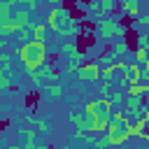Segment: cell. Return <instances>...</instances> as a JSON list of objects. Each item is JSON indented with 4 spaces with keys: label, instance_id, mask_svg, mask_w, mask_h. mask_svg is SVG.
Listing matches in <instances>:
<instances>
[{
    "label": "cell",
    "instance_id": "cell-10",
    "mask_svg": "<svg viewBox=\"0 0 149 149\" xmlns=\"http://www.w3.org/2000/svg\"><path fill=\"white\" fill-rule=\"evenodd\" d=\"M14 21L19 23V28H23V26L28 23V12H26V9H21V12H16V14H14Z\"/></svg>",
    "mask_w": 149,
    "mask_h": 149
},
{
    "label": "cell",
    "instance_id": "cell-17",
    "mask_svg": "<svg viewBox=\"0 0 149 149\" xmlns=\"http://www.w3.org/2000/svg\"><path fill=\"white\" fill-rule=\"evenodd\" d=\"M144 95H147V105H149V91H147V93H144Z\"/></svg>",
    "mask_w": 149,
    "mask_h": 149
},
{
    "label": "cell",
    "instance_id": "cell-16",
    "mask_svg": "<svg viewBox=\"0 0 149 149\" xmlns=\"http://www.w3.org/2000/svg\"><path fill=\"white\" fill-rule=\"evenodd\" d=\"M144 84H147V91H149V74H147V79H144Z\"/></svg>",
    "mask_w": 149,
    "mask_h": 149
},
{
    "label": "cell",
    "instance_id": "cell-4",
    "mask_svg": "<svg viewBox=\"0 0 149 149\" xmlns=\"http://www.w3.org/2000/svg\"><path fill=\"white\" fill-rule=\"evenodd\" d=\"M109 109H112V105H109V100H107V98H100V100L88 102V105H86V109H84V114H86V126H91V123H93V119L109 116Z\"/></svg>",
    "mask_w": 149,
    "mask_h": 149
},
{
    "label": "cell",
    "instance_id": "cell-2",
    "mask_svg": "<svg viewBox=\"0 0 149 149\" xmlns=\"http://www.w3.org/2000/svg\"><path fill=\"white\" fill-rule=\"evenodd\" d=\"M128 137H130V121L126 119L123 112H114L109 116V126H107V142L123 144Z\"/></svg>",
    "mask_w": 149,
    "mask_h": 149
},
{
    "label": "cell",
    "instance_id": "cell-14",
    "mask_svg": "<svg viewBox=\"0 0 149 149\" xmlns=\"http://www.w3.org/2000/svg\"><path fill=\"white\" fill-rule=\"evenodd\" d=\"M21 2H26L28 7H33V5H35V0H21Z\"/></svg>",
    "mask_w": 149,
    "mask_h": 149
},
{
    "label": "cell",
    "instance_id": "cell-5",
    "mask_svg": "<svg viewBox=\"0 0 149 149\" xmlns=\"http://www.w3.org/2000/svg\"><path fill=\"white\" fill-rule=\"evenodd\" d=\"M77 77H79L81 81H95V79L100 77V65H98V63H86V65H81V68L77 70Z\"/></svg>",
    "mask_w": 149,
    "mask_h": 149
},
{
    "label": "cell",
    "instance_id": "cell-7",
    "mask_svg": "<svg viewBox=\"0 0 149 149\" xmlns=\"http://www.w3.org/2000/svg\"><path fill=\"white\" fill-rule=\"evenodd\" d=\"M100 30H102L105 37H109V35H123V26H119V23H114V21H102Z\"/></svg>",
    "mask_w": 149,
    "mask_h": 149
},
{
    "label": "cell",
    "instance_id": "cell-15",
    "mask_svg": "<svg viewBox=\"0 0 149 149\" xmlns=\"http://www.w3.org/2000/svg\"><path fill=\"white\" fill-rule=\"evenodd\" d=\"M144 70H147V74H149V56H147V61H144Z\"/></svg>",
    "mask_w": 149,
    "mask_h": 149
},
{
    "label": "cell",
    "instance_id": "cell-3",
    "mask_svg": "<svg viewBox=\"0 0 149 149\" xmlns=\"http://www.w3.org/2000/svg\"><path fill=\"white\" fill-rule=\"evenodd\" d=\"M47 26H49L51 30H56L58 35H63V37H72V35H77V26H72L70 12L63 9V7H56V9L49 14Z\"/></svg>",
    "mask_w": 149,
    "mask_h": 149
},
{
    "label": "cell",
    "instance_id": "cell-11",
    "mask_svg": "<svg viewBox=\"0 0 149 149\" xmlns=\"http://www.w3.org/2000/svg\"><path fill=\"white\" fill-rule=\"evenodd\" d=\"M47 91H49V95H51V98H58V95H61V93H63V88H61V86H58V84H51V86H49V88H47Z\"/></svg>",
    "mask_w": 149,
    "mask_h": 149
},
{
    "label": "cell",
    "instance_id": "cell-1",
    "mask_svg": "<svg viewBox=\"0 0 149 149\" xmlns=\"http://www.w3.org/2000/svg\"><path fill=\"white\" fill-rule=\"evenodd\" d=\"M19 58L21 63L26 65V70L35 72L40 70L44 63H47V42L44 40H33V42H26L21 49H19Z\"/></svg>",
    "mask_w": 149,
    "mask_h": 149
},
{
    "label": "cell",
    "instance_id": "cell-13",
    "mask_svg": "<svg viewBox=\"0 0 149 149\" xmlns=\"http://www.w3.org/2000/svg\"><path fill=\"white\" fill-rule=\"evenodd\" d=\"M140 23H144V26H149V14H144V16H140Z\"/></svg>",
    "mask_w": 149,
    "mask_h": 149
},
{
    "label": "cell",
    "instance_id": "cell-6",
    "mask_svg": "<svg viewBox=\"0 0 149 149\" xmlns=\"http://www.w3.org/2000/svg\"><path fill=\"white\" fill-rule=\"evenodd\" d=\"M123 79L128 81V84H133V81H140L142 79V68L140 65H126V70H123Z\"/></svg>",
    "mask_w": 149,
    "mask_h": 149
},
{
    "label": "cell",
    "instance_id": "cell-12",
    "mask_svg": "<svg viewBox=\"0 0 149 149\" xmlns=\"http://www.w3.org/2000/svg\"><path fill=\"white\" fill-rule=\"evenodd\" d=\"M135 58H137V61H147V49H144V47H137Z\"/></svg>",
    "mask_w": 149,
    "mask_h": 149
},
{
    "label": "cell",
    "instance_id": "cell-9",
    "mask_svg": "<svg viewBox=\"0 0 149 149\" xmlns=\"http://www.w3.org/2000/svg\"><path fill=\"white\" fill-rule=\"evenodd\" d=\"M47 30H49V26H42V23L33 26V35H35V40H44V42H47Z\"/></svg>",
    "mask_w": 149,
    "mask_h": 149
},
{
    "label": "cell",
    "instance_id": "cell-8",
    "mask_svg": "<svg viewBox=\"0 0 149 149\" xmlns=\"http://www.w3.org/2000/svg\"><path fill=\"white\" fill-rule=\"evenodd\" d=\"M147 93V84L140 79V81H133L130 86H128V95H144Z\"/></svg>",
    "mask_w": 149,
    "mask_h": 149
}]
</instances>
